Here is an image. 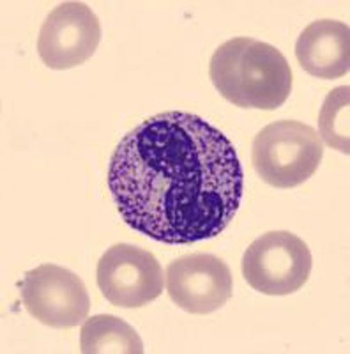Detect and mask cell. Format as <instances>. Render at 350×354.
I'll return each instance as SVG.
<instances>
[{
  "mask_svg": "<svg viewBox=\"0 0 350 354\" xmlns=\"http://www.w3.org/2000/svg\"><path fill=\"white\" fill-rule=\"evenodd\" d=\"M209 77L216 91L241 109L276 110L292 93V68L276 46L233 37L217 46Z\"/></svg>",
  "mask_w": 350,
  "mask_h": 354,
  "instance_id": "cell-2",
  "label": "cell"
},
{
  "mask_svg": "<svg viewBox=\"0 0 350 354\" xmlns=\"http://www.w3.org/2000/svg\"><path fill=\"white\" fill-rule=\"evenodd\" d=\"M349 93V85L334 88L333 93L327 94L322 109H320V115H318V128H320L318 135H322V142L347 156L350 154Z\"/></svg>",
  "mask_w": 350,
  "mask_h": 354,
  "instance_id": "cell-11",
  "label": "cell"
},
{
  "mask_svg": "<svg viewBox=\"0 0 350 354\" xmlns=\"http://www.w3.org/2000/svg\"><path fill=\"white\" fill-rule=\"evenodd\" d=\"M295 57L311 77L333 80L345 77L350 69V28L343 21L318 20L301 32Z\"/></svg>",
  "mask_w": 350,
  "mask_h": 354,
  "instance_id": "cell-9",
  "label": "cell"
},
{
  "mask_svg": "<svg viewBox=\"0 0 350 354\" xmlns=\"http://www.w3.org/2000/svg\"><path fill=\"white\" fill-rule=\"evenodd\" d=\"M324 158L317 129L299 121H276L260 129L253 140L251 163L260 179L274 188H295L306 183Z\"/></svg>",
  "mask_w": 350,
  "mask_h": 354,
  "instance_id": "cell-3",
  "label": "cell"
},
{
  "mask_svg": "<svg viewBox=\"0 0 350 354\" xmlns=\"http://www.w3.org/2000/svg\"><path fill=\"white\" fill-rule=\"evenodd\" d=\"M21 299L30 317L57 330L75 328L89 317L90 298L77 273L41 264L25 273Z\"/></svg>",
  "mask_w": 350,
  "mask_h": 354,
  "instance_id": "cell-5",
  "label": "cell"
},
{
  "mask_svg": "<svg viewBox=\"0 0 350 354\" xmlns=\"http://www.w3.org/2000/svg\"><path fill=\"white\" fill-rule=\"evenodd\" d=\"M166 292L188 314H213L232 298L233 280L226 262L213 254H189L166 268Z\"/></svg>",
  "mask_w": 350,
  "mask_h": 354,
  "instance_id": "cell-8",
  "label": "cell"
},
{
  "mask_svg": "<svg viewBox=\"0 0 350 354\" xmlns=\"http://www.w3.org/2000/svg\"><path fill=\"white\" fill-rule=\"evenodd\" d=\"M106 181L126 225L165 245L216 238L232 223L244 194L232 142L202 117L179 110L126 133Z\"/></svg>",
  "mask_w": 350,
  "mask_h": 354,
  "instance_id": "cell-1",
  "label": "cell"
},
{
  "mask_svg": "<svg viewBox=\"0 0 350 354\" xmlns=\"http://www.w3.org/2000/svg\"><path fill=\"white\" fill-rule=\"evenodd\" d=\"M101 43V24L84 2H62L43 21L37 53L50 69L85 64Z\"/></svg>",
  "mask_w": 350,
  "mask_h": 354,
  "instance_id": "cell-7",
  "label": "cell"
},
{
  "mask_svg": "<svg viewBox=\"0 0 350 354\" xmlns=\"http://www.w3.org/2000/svg\"><path fill=\"white\" fill-rule=\"evenodd\" d=\"M313 257L304 241L286 230L262 234L244 252L242 277L267 296H289L308 282Z\"/></svg>",
  "mask_w": 350,
  "mask_h": 354,
  "instance_id": "cell-4",
  "label": "cell"
},
{
  "mask_svg": "<svg viewBox=\"0 0 350 354\" xmlns=\"http://www.w3.org/2000/svg\"><path fill=\"white\" fill-rule=\"evenodd\" d=\"M97 287L112 305L140 308L162 296V264L150 252L128 243L113 245L97 262Z\"/></svg>",
  "mask_w": 350,
  "mask_h": 354,
  "instance_id": "cell-6",
  "label": "cell"
},
{
  "mask_svg": "<svg viewBox=\"0 0 350 354\" xmlns=\"http://www.w3.org/2000/svg\"><path fill=\"white\" fill-rule=\"evenodd\" d=\"M80 351L84 354H144V342L133 326L115 315L103 314L81 322Z\"/></svg>",
  "mask_w": 350,
  "mask_h": 354,
  "instance_id": "cell-10",
  "label": "cell"
}]
</instances>
